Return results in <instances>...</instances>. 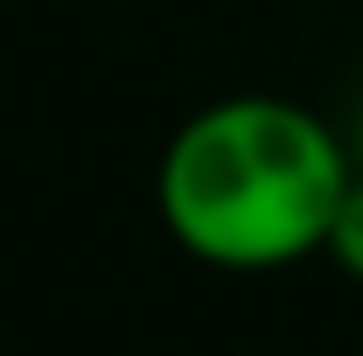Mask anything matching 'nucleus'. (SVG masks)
Here are the masks:
<instances>
[{
	"mask_svg": "<svg viewBox=\"0 0 363 356\" xmlns=\"http://www.w3.org/2000/svg\"><path fill=\"white\" fill-rule=\"evenodd\" d=\"M321 252L350 272V279H363V175L350 182V196H342V210L328 223V245H321Z\"/></svg>",
	"mask_w": 363,
	"mask_h": 356,
	"instance_id": "nucleus-2",
	"label": "nucleus"
},
{
	"mask_svg": "<svg viewBox=\"0 0 363 356\" xmlns=\"http://www.w3.org/2000/svg\"><path fill=\"white\" fill-rule=\"evenodd\" d=\"M350 182V147L321 112L238 91L175 126L154 168V210L203 266L279 272L328 245Z\"/></svg>",
	"mask_w": 363,
	"mask_h": 356,
	"instance_id": "nucleus-1",
	"label": "nucleus"
}]
</instances>
